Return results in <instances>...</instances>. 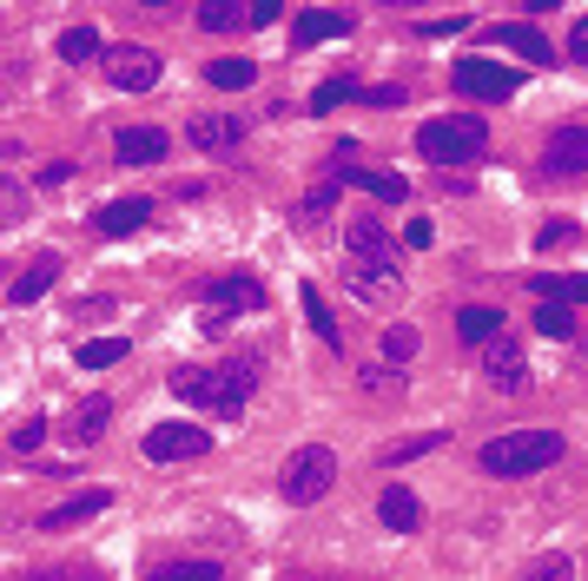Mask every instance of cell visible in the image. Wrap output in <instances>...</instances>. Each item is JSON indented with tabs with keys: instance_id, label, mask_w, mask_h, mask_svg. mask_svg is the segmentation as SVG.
Returning a JSON list of instances; mask_svg holds the SVG:
<instances>
[{
	"instance_id": "obj_1",
	"label": "cell",
	"mask_w": 588,
	"mask_h": 581,
	"mask_svg": "<svg viewBox=\"0 0 588 581\" xmlns=\"http://www.w3.org/2000/svg\"><path fill=\"white\" fill-rule=\"evenodd\" d=\"M165 383H173L179 403H192V409H225V417H232V409H245V396H251V383H259V377H251V364H232V370L186 364V370H173Z\"/></svg>"
},
{
	"instance_id": "obj_2",
	"label": "cell",
	"mask_w": 588,
	"mask_h": 581,
	"mask_svg": "<svg viewBox=\"0 0 588 581\" xmlns=\"http://www.w3.org/2000/svg\"><path fill=\"white\" fill-rule=\"evenodd\" d=\"M549 463H562V437L555 430H510V437L483 443V469L489 476H536Z\"/></svg>"
},
{
	"instance_id": "obj_3",
	"label": "cell",
	"mask_w": 588,
	"mask_h": 581,
	"mask_svg": "<svg viewBox=\"0 0 588 581\" xmlns=\"http://www.w3.org/2000/svg\"><path fill=\"white\" fill-rule=\"evenodd\" d=\"M483 146H489V126L476 113H450V119H424V126H416V152H424L430 165H470Z\"/></svg>"
},
{
	"instance_id": "obj_4",
	"label": "cell",
	"mask_w": 588,
	"mask_h": 581,
	"mask_svg": "<svg viewBox=\"0 0 588 581\" xmlns=\"http://www.w3.org/2000/svg\"><path fill=\"white\" fill-rule=\"evenodd\" d=\"M330 482H338V456H330L324 443H304V450H291L285 456V469H278V495L291 509H311V503H324L330 495Z\"/></svg>"
},
{
	"instance_id": "obj_5",
	"label": "cell",
	"mask_w": 588,
	"mask_h": 581,
	"mask_svg": "<svg viewBox=\"0 0 588 581\" xmlns=\"http://www.w3.org/2000/svg\"><path fill=\"white\" fill-rule=\"evenodd\" d=\"M345 252H351V265L364 278H384V285L403 278V252H397V238L384 231V218H351L345 225Z\"/></svg>"
},
{
	"instance_id": "obj_6",
	"label": "cell",
	"mask_w": 588,
	"mask_h": 581,
	"mask_svg": "<svg viewBox=\"0 0 588 581\" xmlns=\"http://www.w3.org/2000/svg\"><path fill=\"white\" fill-rule=\"evenodd\" d=\"M100 73L113 79L120 93H152L159 87V53L152 47H139V40H120V47H107V60H100Z\"/></svg>"
},
{
	"instance_id": "obj_7",
	"label": "cell",
	"mask_w": 588,
	"mask_h": 581,
	"mask_svg": "<svg viewBox=\"0 0 588 581\" xmlns=\"http://www.w3.org/2000/svg\"><path fill=\"white\" fill-rule=\"evenodd\" d=\"M450 79H456V93H470V100H510L516 93V73L502 60H456Z\"/></svg>"
},
{
	"instance_id": "obj_8",
	"label": "cell",
	"mask_w": 588,
	"mask_h": 581,
	"mask_svg": "<svg viewBox=\"0 0 588 581\" xmlns=\"http://www.w3.org/2000/svg\"><path fill=\"white\" fill-rule=\"evenodd\" d=\"M139 450H146V463H186V456H205V450H212V437H205V430H192V424H152Z\"/></svg>"
},
{
	"instance_id": "obj_9",
	"label": "cell",
	"mask_w": 588,
	"mask_h": 581,
	"mask_svg": "<svg viewBox=\"0 0 588 581\" xmlns=\"http://www.w3.org/2000/svg\"><path fill=\"white\" fill-rule=\"evenodd\" d=\"M186 139H192V152H232L245 139V113H199L186 126Z\"/></svg>"
},
{
	"instance_id": "obj_10",
	"label": "cell",
	"mask_w": 588,
	"mask_h": 581,
	"mask_svg": "<svg viewBox=\"0 0 588 581\" xmlns=\"http://www.w3.org/2000/svg\"><path fill=\"white\" fill-rule=\"evenodd\" d=\"M259 304H265V285L259 278H212L205 285V311H225L232 317V311H259Z\"/></svg>"
},
{
	"instance_id": "obj_11",
	"label": "cell",
	"mask_w": 588,
	"mask_h": 581,
	"mask_svg": "<svg viewBox=\"0 0 588 581\" xmlns=\"http://www.w3.org/2000/svg\"><path fill=\"white\" fill-rule=\"evenodd\" d=\"M483 370H489L496 390H529V364H523V351H516L510 338H496V344L483 351Z\"/></svg>"
},
{
	"instance_id": "obj_12",
	"label": "cell",
	"mask_w": 588,
	"mask_h": 581,
	"mask_svg": "<svg viewBox=\"0 0 588 581\" xmlns=\"http://www.w3.org/2000/svg\"><path fill=\"white\" fill-rule=\"evenodd\" d=\"M496 47H502V53H523L529 66H555V47H549L529 21H502V27H496Z\"/></svg>"
},
{
	"instance_id": "obj_13",
	"label": "cell",
	"mask_w": 588,
	"mask_h": 581,
	"mask_svg": "<svg viewBox=\"0 0 588 581\" xmlns=\"http://www.w3.org/2000/svg\"><path fill=\"white\" fill-rule=\"evenodd\" d=\"M502 324H510V317H502L496 304H463V311H456V338L476 344V351H489V344L502 338Z\"/></svg>"
},
{
	"instance_id": "obj_14",
	"label": "cell",
	"mask_w": 588,
	"mask_h": 581,
	"mask_svg": "<svg viewBox=\"0 0 588 581\" xmlns=\"http://www.w3.org/2000/svg\"><path fill=\"white\" fill-rule=\"evenodd\" d=\"M542 159H549V173H588V126H562Z\"/></svg>"
},
{
	"instance_id": "obj_15",
	"label": "cell",
	"mask_w": 588,
	"mask_h": 581,
	"mask_svg": "<svg viewBox=\"0 0 588 581\" xmlns=\"http://www.w3.org/2000/svg\"><path fill=\"white\" fill-rule=\"evenodd\" d=\"M377 516H384V529H397V535H410L416 522H424V503L403 489V482H390L384 495H377Z\"/></svg>"
},
{
	"instance_id": "obj_16",
	"label": "cell",
	"mask_w": 588,
	"mask_h": 581,
	"mask_svg": "<svg viewBox=\"0 0 588 581\" xmlns=\"http://www.w3.org/2000/svg\"><path fill=\"white\" fill-rule=\"evenodd\" d=\"M113 152H120V165H159L165 159V132L159 126H126Z\"/></svg>"
},
{
	"instance_id": "obj_17",
	"label": "cell",
	"mask_w": 588,
	"mask_h": 581,
	"mask_svg": "<svg viewBox=\"0 0 588 581\" xmlns=\"http://www.w3.org/2000/svg\"><path fill=\"white\" fill-rule=\"evenodd\" d=\"M53 47H60V60H66V66H87V60H107V40H100V27H93V21H87V27H66V34H60Z\"/></svg>"
},
{
	"instance_id": "obj_18",
	"label": "cell",
	"mask_w": 588,
	"mask_h": 581,
	"mask_svg": "<svg viewBox=\"0 0 588 581\" xmlns=\"http://www.w3.org/2000/svg\"><path fill=\"white\" fill-rule=\"evenodd\" d=\"M53 278H60V258H53V252H40V258L14 278V291H8V298H14V304H34V298H47V291H53Z\"/></svg>"
},
{
	"instance_id": "obj_19",
	"label": "cell",
	"mask_w": 588,
	"mask_h": 581,
	"mask_svg": "<svg viewBox=\"0 0 588 581\" xmlns=\"http://www.w3.org/2000/svg\"><path fill=\"white\" fill-rule=\"evenodd\" d=\"M345 34H351V14H298V27H291L298 47H324V40H345Z\"/></svg>"
},
{
	"instance_id": "obj_20",
	"label": "cell",
	"mask_w": 588,
	"mask_h": 581,
	"mask_svg": "<svg viewBox=\"0 0 588 581\" xmlns=\"http://www.w3.org/2000/svg\"><path fill=\"white\" fill-rule=\"evenodd\" d=\"M152 218V199H113L107 212H100V231L107 238H126V231H139Z\"/></svg>"
},
{
	"instance_id": "obj_21",
	"label": "cell",
	"mask_w": 588,
	"mask_h": 581,
	"mask_svg": "<svg viewBox=\"0 0 588 581\" xmlns=\"http://www.w3.org/2000/svg\"><path fill=\"white\" fill-rule=\"evenodd\" d=\"M338 179H345V186H364L371 199L403 205V179H397V173H371V165H338Z\"/></svg>"
},
{
	"instance_id": "obj_22",
	"label": "cell",
	"mask_w": 588,
	"mask_h": 581,
	"mask_svg": "<svg viewBox=\"0 0 588 581\" xmlns=\"http://www.w3.org/2000/svg\"><path fill=\"white\" fill-rule=\"evenodd\" d=\"M298 298H304V317H311V330H317V338H324L330 351H338V344H345V330H338V317H330L324 291H317V285H298Z\"/></svg>"
},
{
	"instance_id": "obj_23",
	"label": "cell",
	"mask_w": 588,
	"mask_h": 581,
	"mask_svg": "<svg viewBox=\"0 0 588 581\" xmlns=\"http://www.w3.org/2000/svg\"><path fill=\"white\" fill-rule=\"evenodd\" d=\"M107 509V489H93V495H73V503H60V509H47L40 516V529H66V522H93Z\"/></svg>"
},
{
	"instance_id": "obj_24",
	"label": "cell",
	"mask_w": 588,
	"mask_h": 581,
	"mask_svg": "<svg viewBox=\"0 0 588 581\" xmlns=\"http://www.w3.org/2000/svg\"><path fill=\"white\" fill-rule=\"evenodd\" d=\"M205 79L218 93H238V87H251V79H259V60H245V53H232V60H212L205 66Z\"/></svg>"
},
{
	"instance_id": "obj_25",
	"label": "cell",
	"mask_w": 588,
	"mask_h": 581,
	"mask_svg": "<svg viewBox=\"0 0 588 581\" xmlns=\"http://www.w3.org/2000/svg\"><path fill=\"white\" fill-rule=\"evenodd\" d=\"M107 424H113V403H107V396H87V403L73 409V443H93Z\"/></svg>"
},
{
	"instance_id": "obj_26",
	"label": "cell",
	"mask_w": 588,
	"mask_h": 581,
	"mask_svg": "<svg viewBox=\"0 0 588 581\" xmlns=\"http://www.w3.org/2000/svg\"><path fill=\"white\" fill-rule=\"evenodd\" d=\"M120 357H126V338H87V344L73 351V364H79V370H113Z\"/></svg>"
},
{
	"instance_id": "obj_27",
	"label": "cell",
	"mask_w": 588,
	"mask_h": 581,
	"mask_svg": "<svg viewBox=\"0 0 588 581\" xmlns=\"http://www.w3.org/2000/svg\"><path fill=\"white\" fill-rule=\"evenodd\" d=\"M251 14H245V0H205L199 8V27L205 34H232V27H245Z\"/></svg>"
},
{
	"instance_id": "obj_28",
	"label": "cell",
	"mask_w": 588,
	"mask_h": 581,
	"mask_svg": "<svg viewBox=\"0 0 588 581\" xmlns=\"http://www.w3.org/2000/svg\"><path fill=\"white\" fill-rule=\"evenodd\" d=\"M536 291H542L549 304H555V298H562V304H588V271H575V278H555V271H536Z\"/></svg>"
},
{
	"instance_id": "obj_29",
	"label": "cell",
	"mask_w": 588,
	"mask_h": 581,
	"mask_svg": "<svg viewBox=\"0 0 588 581\" xmlns=\"http://www.w3.org/2000/svg\"><path fill=\"white\" fill-rule=\"evenodd\" d=\"M27 205H34V192H27L21 179H8V173H0V231H14V225L27 218Z\"/></svg>"
},
{
	"instance_id": "obj_30",
	"label": "cell",
	"mask_w": 588,
	"mask_h": 581,
	"mask_svg": "<svg viewBox=\"0 0 588 581\" xmlns=\"http://www.w3.org/2000/svg\"><path fill=\"white\" fill-rule=\"evenodd\" d=\"M416 351H424V338H416V324H390L384 330V364L397 370V364H410Z\"/></svg>"
},
{
	"instance_id": "obj_31",
	"label": "cell",
	"mask_w": 588,
	"mask_h": 581,
	"mask_svg": "<svg viewBox=\"0 0 588 581\" xmlns=\"http://www.w3.org/2000/svg\"><path fill=\"white\" fill-rule=\"evenodd\" d=\"M437 443H443V430H430V437H410V443H384V456H377V463H384V469H397V463H416V456H430Z\"/></svg>"
},
{
	"instance_id": "obj_32",
	"label": "cell",
	"mask_w": 588,
	"mask_h": 581,
	"mask_svg": "<svg viewBox=\"0 0 588 581\" xmlns=\"http://www.w3.org/2000/svg\"><path fill=\"white\" fill-rule=\"evenodd\" d=\"M536 330H542V338H555V344H568V338H575L568 304H542V311H536Z\"/></svg>"
},
{
	"instance_id": "obj_33",
	"label": "cell",
	"mask_w": 588,
	"mask_h": 581,
	"mask_svg": "<svg viewBox=\"0 0 588 581\" xmlns=\"http://www.w3.org/2000/svg\"><path fill=\"white\" fill-rule=\"evenodd\" d=\"M345 100H364L358 79H324V87L311 93V113H330V106H345Z\"/></svg>"
},
{
	"instance_id": "obj_34",
	"label": "cell",
	"mask_w": 588,
	"mask_h": 581,
	"mask_svg": "<svg viewBox=\"0 0 588 581\" xmlns=\"http://www.w3.org/2000/svg\"><path fill=\"white\" fill-rule=\"evenodd\" d=\"M152 581H218V561H165L152 568Z\"/></svg>"
},
{
	"instance_id": "obj_35",
	"label": "cell",
	"mask_w": 588,
	"mask_h": 581,
	"mask_svg": "<svg viewBox=\"0 0 588 581\" xmlns=\"http://www.w3.org/2000/svg\"><path fill=\"white\" fill-rule=\"evenodd\" d=\"M523 581H575V561H568V555H536V561L523 568Z\"/></svg>"
},
{
	"instance_id": "obj_36",
	"label": "cell",
	"mask_w": 588,
	"mask_h": 581,
	"mask_svg": "<svg viewBox=\"0 0 588 581\" xmlns=\"http://www.w3.org/2000/svg\"><path fill=\"white\" fill-rule=\"evenodd\" d=\"M364 390H371V396H397V390H403V377H397L390 364H371V370H364Z\"/></svg>"
},
{
	"instance_id": "obj_37",
	"label": "cell",
	"mask_w": 588,
	"mask_h": 581,
	"mask_svg": "<svg viewBox=\"0 0 588 581\" xmlns=\"http://www.w3.org/2000/svg\"><path fill=\"white\" fill-rule=\"evenodd\" d=\"M330 205H338V186H311V199H304V218H324Z\"/></svg>"
},
{
	"instance_id": "obj_38",
	"label": "cell",
	"mask_w": 588,
	"mask_h": 581,
	"mask_svg": "<svg viewBox=\"0 0 588 581\" xmlns=\"http://www.w3.org/2000/svg\"><path fill=\"white\" fill-rule=\"evenodd\" d=\"M40 437H47V417H27V424L14 430V450H40Z\"/></svg>"
},
{
	"instance_id": "obj_39",
	"label": "cell",
	"mask_w": 588,
	"mask_h": 581,
	"mask_svg": "<svg viewBox=\"0 0 588 581\" xmlns=\"http://www.w3.org/2000/svg\"><path fill=\"white\" fill-rule=\"evenodd\" d=\"M575 238H581L575 225H542V238H536V244H542V252H555V244H575Z\"/></svg>"
},
{
	"instance_id": "obj_40",
	"label": "cell",
	"mask_w": 588,
	"mask_h": 581,
	"mask_svg": "<svg viewBox=\"0 0 588 581\" xmlns=\"http://www.w3.org/2000/svg\"><path fill=\"white\" fill-rule=\"evenodd\" d=\"M568 60H581V66H588V14L568 27Z\"/></svg>"
},
{
	"instance_id": "obj_41",
	"label": "cell",
	"mask_w": 588,
	"mask_h": 581,
	"mask_svg": "<svg viewBox=\"0 0 588 581\" xmlns=\"http://www.w3.org/2000/svg\"><path fill=\"white\" fill-rule=\"evenodd\" d=\"M403 238H410V244H416V252H424V244H430V238H437V231H430V218H410V225H403Z\"/></svg>"
},
{
	"instance_id": "obj_42",
	"label": "cell",
	"mask_w": 588,
	"mask_h": 581,
	"mask_svg": "<svg viewBox=\"0 0 588 581\" xmlns=\"http://www.w3.org/2000/svg\"><path fill=\"white\" fill-rule=\"evenodd\" d=\"M66 179H73V159H53L47 173H40V186H66Z\"/></svg>"
},
{
	"instance_id": "obj_43",
	"label": "cell",
	"mask_w": 588,
	"mask_h": 581,
	"mask_svg": "<svg viewBox=\"0 0 588 581\" xmlns=\"http://www.w3.org/2000/svg\"><path fill=\"white\" fill-rule=\"evenodd\" d=\"M463 27H470L463 14H456V21H424V34H430V40H443V34H463Z\"/></svg>"
},
{
	"instance_id": "obj_44",
	"label": "cell",
	"mask_w": 588,
	"mask_h": 581,
	"mask_svg": "<svg viewBox=\"0 0 588 581\" xmlns=\"http://www.w3.org/2000/svg\"><path fill=\"white\" fill-rule=\"evenodd\" d=\"M364 100H371V106H397V100H403V87H371Z\"/></svg>"
}]
</instances>
